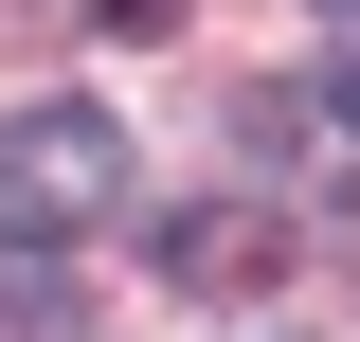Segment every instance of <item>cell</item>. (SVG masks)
Here are the masks:
<instances>
[{
    "label": "cell",
    "instance_id": "obj_4",
    "mask_svg": "<svg viewBox=\"0 0 360 342\" xmlns=\"http://www.w3.org/2000/svg\"><path fill=\"white\" fill-rule=\"evenodd\" d=\"M324 127H360V72H342V90H324Z\"/></svg>",
    "mask_w": 360,
    "mask_h": 342
},
{
    "label": "cell",
    "instance_id": "obj_1",
    "mask_svg": "<svg viewBox=\"0 0 360 342\" xmlns=\"http://www.w3.org/2000/svg\"><path fill=\"white\" fill-rule=\"evenodd\" d=\"M127 198V127L90 108V90H37V108H0V234H72V216Z\"/></svg>",
    "mask_w": 360,
    "mask_h": 342
},
{
    "label": "cell",
    "instance_id": "obj_2",
    "mask_svg": "<svg viewBox=\"0 0 360 342\" xmlns=\"http://www.w3.org/2000/svg\"><path fill=\"white\" fill-rule=\"evenodd\" d=\"M162 270H180L198 306H252L270 270H288V216H270V198H180V216H162Z\"/></svg>",
    "mask_w": 360,
    "mask_h": 342
},
{
    "label": "cell",
    "instance_id": "obj_5",
    "mask_svg": "<svg viewBox=\"0 0 360 342\" xmlns=\"http://www.w3.org/2000/svg\"><path fill=\"white\" fill-rule=\"evenodd\" d=\"M324 18H360V0H324Z\"/></svg>",
    "mask_w": 360,
    "mask_h": 342
},
{
    "label": "cell",
    "instance_id": "obj_3",
    "mask_svg": "<svg viewBox=\"0 0 360 342\" xmlns=\"http://www.w3.org/2000/svg\"><path fill=\"white\" fill-rule=\"evenodd\" d=\"M72 18H108V37H162V18H180V0H72Z\"/></svg>",
    "mask_w": 360,
    "mask_h": 342
}]
</instances>
